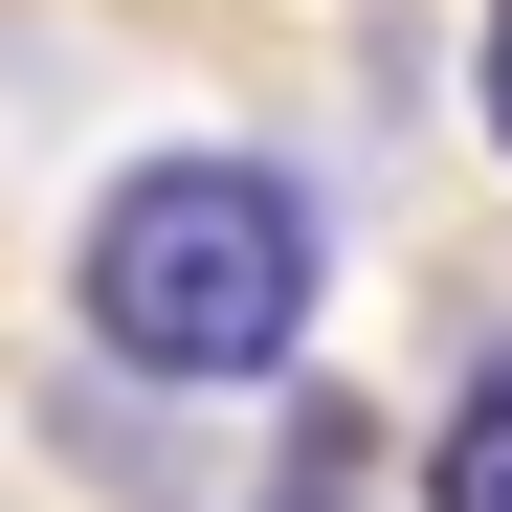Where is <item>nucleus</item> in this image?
I'll list each match as a JSON object with an SVG mask.
<instances>
[{"label": "nucleus", "instance_id": "f257e3e1", "mask_svg": "<svg viewBox=\"0 0 512 512\" xmlns=\"http://www.w3.org/2000/svg\"><path fill=\"white\" fill-rule=\"evenodd\" d=\"M312 290H334V245H312V179L290 156H134V179L90 201V245H67V312H90V357L112 379H290L312 357Z\"/></svg>", "mask_w": 512, "mask_h": 512}, {"label": "nucleus", "instance_id": "f03ea898", "mask_svg": "<svg viewBox=\"0 0 512 512\" xmlns=\"http://www.w3.org/2000/svg\"><path fill=\"white\" fill-rule=\"evenodd\" d=\"M423 512H512V357L446 379V423H423Z\"/></svg>", "mask_w": 512, "mask_h": 512}, {"label": "nucleus", "instance_id": "7ed1b4c3", "mask_svg": "<svg viewBox=\"0 0 512 512\" xmlns=\"http://www.w3.org/2000/svg\"><path fill=\"white\" fill-rule=\"evenodd\" d=\"M357 490H379V423H357V401H312L290 446H268V490H245V512H357Z\"/></svg>", "mask_w": 512, "mask_h": 512}, {"label": "nucleus", "instance_id": "20e7f679", "mask_svg": "<svg viewBox=\"0 0 512 512\" xmlns=\"http://www.w3.org/2000/svg\"><path fill=\"white\" fill-rule=\"evenodd\" d=\"M490 134H512V0H490Z\"/></svg>", "mask_w": 512, "mask_h": 512}]
</instances>
